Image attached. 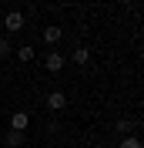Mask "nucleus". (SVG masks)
<instances>
[{
    "mask_svg": "<svg viewBox=\"0 0 144 148\" xmlns=\"http://www.w3.org/2000/svg\"><path fill=\"white\" fill-rule=\"evenodd\" d=\"M64 64H67V57H64V54H57V51L44 57V67H47V71H60Z\"/></svg>",
    "mask_w": 144,
    "mask_h": 148,
    "instance_id": "3",
    "label": "nucleus"
},
{
    "mask_svg": "<svg viewBox=\"0 0 144 148\" xmlns=\"http://www.w3.org/2000/svg\"><path fill=\"white\" fill-rule=\"evenodd\" d=\"M3 27H7L10 34H17V30H24V14H20V10H10L7 17H3Z\"/></svg>",
    "mask_w": 144,
    "mask_h": 148,
    "instance_id": "1",
    "label": "nucleus"
},
{
    "mask_svg": "<svg viewBox=\"0 0 144 148\" xmlns=\"http://www.w3.org/2000/svg\"><path fill=\"white\" fill-rule=\"evenodd\" d=\"M71 61H74V64H77V67H84V64H87V61H90V51H87V47H77V51H74V54H71Z\"/></svg>",
    "mask_w": 144,
    "mask_h": 148,
    "instance_id": "6",
    "label": "nucleus"
},
{
    "mask_svg": "<svg viewBox=\"0 0 144 148\" xmlns=\"http://www.w3.org/2000/svg\"><path fill=\"white\" fill-rule=\"evenodd\" d=\"M121 148H141V138H137V135H124Z\"/></svg>",
    "mask_w": 144,
    "mask_h": 148,
    "instance_id": "8",
    "label": "nucleus"
},
{
    "mask_svg": "<svg viewBox=\"0 0 144 148\" xmlns=\"http://www.w3.org/2000/svg\"><path fill=\"white\" fill-rule=\"evenodd\" d=\"M27 125H30L27 111H14V114H10V131H27Z\"/></svg>",
    "mask_w": 144,
    "mask_h": 148,
    "instance_id": "2",
    "label": "nucleus"
},
{
    "mask_svg": "<svg viewBox=\"0 0 144 148\" xmlns=\"http://www.w3.org/2000/svg\"><path fill=\"white\" fill-rule=\"evenodd\" d=\"M3 145L20 148V145H24V131H7V135H3Z\"/></svg>",
    "mask_w": 144,
    "mask_h": 148,
    "instance_id": "5",
    "label": "nucleus"
},
{
    "mask_svg": "<svg viewBox=\"0 0 144 148\" xmlns=\"http://www.w3.org/2000/svg\"><path fill=\"white\" fill-rule=\"evenodd\" d=\"M17 57H20V61H34V47H20Z\"/></svg>",
    "mask_w": 144,
    "mask_h": 148,
    "instance_id": "9",
    "label": "nucleus"
},
{
    "mask_svg": "<svg viewBox=\"0 0 144 148\" xmlns=\"http://www.w3.org/2000/svg\"><path fill=\"white\" fill-rule=\"evenodd\" d=\"M131 128H134V121H131V118H124V121H117V131H121V135H127V131H131Z\"/></svg>",
    "mask_w": 144,
    "mask_h": 148,
    "instance_id": "10",
    "label": "nucleus"
},
{
    "mask_svg": "<svg viewBox=\"0 0 144 148\" xmlns=\"http://www.w3.org/2000/svg\"><path fill=\"white\" fill-rule=\"evenodd\" d=\"M47 104H50V111H60V108H67V94L54 91V94H50V98H47Z\"/></svg>",
    "mask_w": 144,
    "mask_h": 148,
    "instance_id": "4",
    "label": "nucleus"
},
{
    "mask_svg": "<svg viewBox=\"0 0 144 148\" xmlns=\"http://www.w3.org/2000/svg\"><path fill=\"white\" fill-rule=\"evenodd\" d=\"M60 37H64V34H60V27H47V30H44V44H57Z\"/></svg>",
    "mask_w": 144,
    "mask_h": 148,
    "instance_id": "7",
    "label": "nucleus"
},
{
    "mask_svg": "<svg viewBox=\"0 0 144 148\" xmlns=\"http://www.w3.org/2000/svg\"><path fill=\"white\" fill-rule=\"evenodd\" d=\"M10 54V40H7V37H0V57H7Z\"/></svg>",
    "mask_w": 144,
    "mask_h": 148,
    "instance_id": "11",
    "label": "nucleus"
},
{
    "mask_svg": "<svg viewBox=\"0 0 144 148\" xmlns=\"http://www.w3.org/2000/svg\"><path fill=\"white\" fill-rule=\"evenodd\" d=\"M40 148H47V145H40Z\"/></svg>",
    "mask_w": 144,
    "mask_h": 148,
    "instance_id": "12",
    "label": "nucleus"
}]
</instances>
